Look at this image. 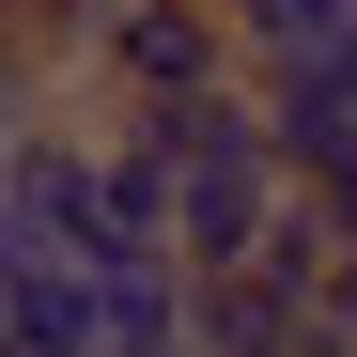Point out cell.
<instances>
[{"label": "cell", "mask_w": 357, "mask_h": 357, "mask_svg": "<svg viewBox=\"0 0 357 357\" xmlns=\"http://www.w3.org/2000/svg\"><path fill=\"white\" fill-rule=\"evenodd\" d=\"M233 31H249V63H326V47H357V0H218Z\"/></svg>", "instance_id": "cell-4"}, {"label": "cell", "mask_w": 357, "mask_h": 357, "mask_svg": "<svg viewBox=\"0 0 357 357\" xmlns=\"http://www.w3.org/2000/svg\"><path fill=\"white\" fill-rule=\"evenodd\" d=\"M140 140L171 155V264H187V280L280 249V218H295V155H280V125H264V78L218 93V109H171V125H140Z\"/></svg>", "instance_id": "cell-1"}, {"label": "cell", "mask_w": 357, "mask_h": 357, "mask_svg": "<svg viewBox=\"0 0 357 357\" xmlns=\"http://www.w3.org/2000/svg\"><path fill=\"white\" fill-rule=\"evenodd\" d=\"M16 171H31V109H0V218H16Z\"/></svg>", "instance_id": "cell-5"}, {"label": "cell", "mask_w": 357, "mask_h": 357, "mask_svg": "<svg viewBox=\"0 0 357 357\" xmlns=\"http://www.w3.org/2000/svg\"><path fill=\"white\" fill-rule=\"evenodd\" d=\"M93 357H202V295H187V264L109 280V342H93Z\"/></svg>", "instance_id": "cell-3"}, {"label": "cell", "mask_w": 357, "mask_h": 357, "mask_svg": "<svg viewBox=\"0 0 357 357\" xmlns=\"http://www.w3.org/2000/svg\"><path fill=\"white\" fill-rule=\"evenodd\" d=\"M125 125H171V109H218V93H249V31L218 16V0H140V16H109L93 31V63H78Z\"/></svg>", "instance_id": "cell-2"}, {"label": "cell", "mask_w": 357, "mask_h": 357, "mask_svg": "<svg viewBox=\"0 0 357 357\" xmlns=\"http://www.w3.org/2000/svg\"><path fill=\"white\" fill-rule=\"evenodd\" d=\"M326 326H342V342H357V249H342V295H326Z\"/></svg>", "instance_id": "cell-6"}]
</instances>
